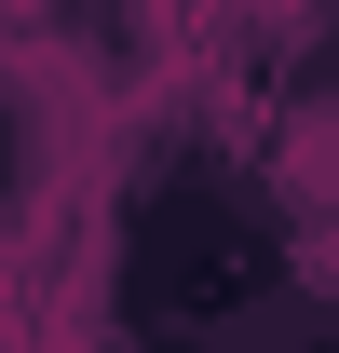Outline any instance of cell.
I'll use <instances>...</instances> for the list:
<instances>
[{
	"mask_svg": "<svg viewBox=\"0 0 339 353\" xmlns=\"http://www.w3.org/2000/svg\"><path fill=\"white\" fill-rule=\"evenodd\" d=\"M285 204L339 218V95H312V109L285 123Z\"/></svg>",
	"mask_w": 339,
	"mask_h": 353,
	"instance_id": "6da1fadb",
	"label": "cell"
},
{
	"mask_svg": "<svg viewBox=\"0 0 339 353\" xmlns=\"http://www.w3.org/2000/svg\"><path fill=\"white\" fill-rule=\"evenodd\" d=\"M298 285H326V299H339V218H312V231H298Z\"/></svg>",
	"mask_w": 339,
	"mask_h": 353,
	"instance_id": "7a4b0ae2",
	"label": "cell"
}]
</instances>
